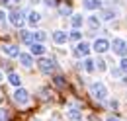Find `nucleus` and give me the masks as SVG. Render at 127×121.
<instances>
[{"instance_id":"1a4fd4ad","label":"nucleus","mask_w":127,"mask_h":121,"mask_svg":"<svg viewBox=\"0 0 127 121\" xmlns=\"http://www.w3.org/2000/svg\"><path fill=\"white\" fill-rule=\"evenodd\" d=\"M18 59H20V62H22V66H26V68H32L33 66V57L30 55V53H20Z\"/></svg>"},{"instance_id":"c85d7f7f","label":"nucleus","mask_w":127,"mask_h":121,"mask_svg":"<svg viewBox=\"0 0 127 121\" xmlns=\"http://www.w3.org/2000/svg\"><path fill=\"white\" fill-rule=\"evenodd\" d=\"M0 121H8V117H6V111L0 107Z\"/></svg>"},{"instance_id":"f257e3e1","label":"nucleus","mask_w":127,"mask_h":121,"mask_svg":"<svg viewBox=\"0 0 127 121\" xmlns=\"http://www.w3.org/2000/svg\"><path fill=\"white\" fill-rule=\"evenodd\" d=\"M90 94H92V98L98 100V102H106V100H108V88H106L104 82H94V84H90Z\"/></svg>"},{"instance_id":"f03ea898","label":"nucleus","mask_w":127,"mask_h":121,"mask_svg":"<svg viewBox=\"0 0 127 121\" xmlns=\"http://www.w3.org/2000/svg\"><path fill=\"white\" fill-rule=\"evenodd\" d=\"M14 102H16V104H20V106L30 104V92L26 90V88H22V86H18L16 92H14Z\"/></svg>"},{"instance_id":"aec40b11","label":"nucleus","mask_w":127,"mask_h":121,"mask_svg":"<svg viewBox=\"0 0 127 121\" xmlns=\"http://www.w3.org/2000/svg\"><path fill=\"white\" fill-rule=\"evenodd\" d=\"M82 22H84V18H82V16H78V14L72 16V28H74V30H78L80 26H82Z\"/></svg>"},{"instance_id":"f8f14e48","label":"nucleus","mask_w":127,"mask_h":121,"mask_svg":"<svg viewBox=\"0 0 127 121\" xmlns=\"http://www.w3.org/2000/svg\"><path fill=\"white\" fill-rule=\"evenodd\" d=\"M39 22H41V14H39V12H35V10H33V12H30V14H28V24H30V26H33V28H35Z\"/></svg>"},{"instance_id":"9d476101","label":"nucleus","mask_w":127,"mask_h":121,"mask_svg":"<svg viewBox=\"0 0 127 121\" xmlns=\"http://www.w3.org/2000/svg\"><path fill=\"white\" fill-rule=\"evenodd\" d=\"M0 49H2V53H4V55H8V57H18V55H20V49H18L16 45H10V43L2 45Z\"/></svg>"},{"instance_id":"4468645a","label":"nucleus","mask_w":127,"mask_h":121,"mask_svg":"<svg viewBox=\"0 0 127 121\" xmlns=\"http://www.w3.org/2000/svg\"><path fill=\"white\" fill-rule=\"evenodd\" d=\"M43 53H45V47H43V43H37V41H33V43H32V55L41 57Z\"/></svg>"},{"instance_id":"4be33fe9","label":"nucleus","mask_w":127,"mask_h":121,"mask_svg":"<svg viewBox=\"0 0 127 121\" xmlns=\"http://www.w3.org/2000/svg\"><path fill=\"white\" fill-rule=\"evenodd\" d=\"M96 68H98L100 72H104V70H106V60L98 59V60H96Z\"/></svg>"},{"instance_id":"393cba45","label":"nucleus","mask_w":127,"mask_h":121,"mask_svg":"<svg viewBox=\"0 0 127 121\" xmlns=\"http://www.w3.org/2000/svg\"><path fill=\"white\" fill-rule=\"evenodd\" d=\"M45 2V6H49V8H57L59 6V0H43Z\"/></svg>"},{"instance_id":"bb28decb","label":"nucleus","mask_w":127,"mask_h":121,"mask_svg":"<svg viewBox=\"0 0 127 121\" xmlns=\"http://www.w3.org/2000/svg\"><path fill=\"white\" fill-rule=\"evenodd\" d=\"M119 68L123 70V74H127V57H123V59H121V64H119Z\"/></svg>"},{"instance_id":"39448f33","label":"nucleus","mask_w":127,"mask_h":121,"mask_svg":"<svg viewBox=\"0 0 127 121\" xmlns=\"http://www.w3.org/2000/svg\"><path fill=\"white\" fill-rule=\"evenodd\" d=\"M37 66H39L41 72H47V74L55 70V62H53L51 59H39L37 60Z\"/></svg>"},{"instance_id":"a878e982","label":"nucleus","mask_w":127,"mask_h":121,"mask_svg":"<svg viewBox=\"0 0 127 121\" xmlns=\"http://www.w3.org/2000/svg\"><path fill=\"white\" fill-rule=\"evenodd\" d=\"M6 20H8V16L4 10H0V26H6Z\"/></svg>"},{"instance_id":"2eb2a0df","label":"nucleus","mask_w":127,"mask_h":121,"mask_svg":"<svg viewBox=\"0 0 127 121\" xmlns=\"http://www.w3.org/2000/svg\"><path fill=\"white\" fill-rule=\"evenodd\" d=\"M8 82L12 84V86H22V78H20V74H16V72H10L8 74Z\"/></svg>"},{"instance_id":"423d86ee","label":"nucleus","mask_w":127,"mask_h":121,"mask_svg":"<svg viewBox=\"0 0 127 121\" xmlns=\"http://www.w3.org/2000/svg\"><path fill=\"white\" fill-rule=\"evenodd\" d=\"M110 47H111V43L108 41V39H96L94 45H92V49H94L96 53H106Z\"/></svg>"},{"instance_id":"c756f323","label":"nucleus","mask_w":127,"mask_h":121,"mask_svg":"<svg viewBox=\"0 0 127 121\" xmlns=\"http://www.w3.org/2000/svg\"><path fill=\"white\" fill-rule=\"evenodd\" d=\"M121 72H123V70H111V76H119Z\"/></svg>"},{"instance_id":"2f4dec72","label":"nucleus","mask_w":127,"mask_h":121,"mask_svg":"<svg viewBox=\"0 0 127 121\" xmlns=\"http://www.w3.org/2000/svg\"><path fill=\"white\" fill-rule=\"evenodd\" d=\"M32 2H33V4H37V2H39V0H32Z\"/></svg>"},{"instance_id":"dca6fc26","label":"nucleus","mask_w":127,"mask_h":121,"mask_svg":"<svg viewBox=\"0 0 127 121\" xmlns=\"http://www.w3.org/2000/svg\"><path fill=\"white\" fill-rule=\"evenodd\" d=\"M94 68H96V60H92V59H84V70L86 72H94Z\"/></svg>"},{"instance_id":"20e7f679","label":"nucleus","mask_w":127,"mask_h":121,"mask_svg":"<svg viewBox=\"0 0 127 121\" xmlns=\"http://www.w3.org/2000/svg\"><path fill=\"white\" fill-rule=\"evenodd\" d=\"M8 20H10V24H12V26H16V28H22V26L26 24V16H24L22 10H14V12H10Z\"/></svg>"},{"instance_id":"f3484780","label":"nucleus","mask_w":127,"mask_h":121,"mask_svg":"<svg viewBox=\"0 0 127 121\" xmlns=\"http://www.w3.org/2000/svg\"><path fill=\"white\" fill-rule=\"evenodd\" d=\"M88 24H90V28H92V30H96V28H100L102 20H100L98 16H90V18H88Z\"/></svg>"},{"instance_id":"7c9ffc66","label":"nucleus","mask_w":127,"mask_h":121,"mask_svg":"<svg viewBox=\"0 0 127 121\" xmlns=\"http://www.w3.org/2000/svg\"><path fill=\"white\" fill-rule=\"evenodd\" d=\"M108 121H121V119H117V117H113V115H110V117H108Z\"/></svg>"},{"instance_id":"7ed1b4c3","label":"nucleus","mask_w":127,"mask_h":121,"mask_svg":"<svg viewBox=\"0 0 127 121\" xmlns=\"http://www.w3.org/2000/svg\"><path fill=\"white\" fill-rule=\"evenodd\" d=\"M111 49H113V53L119 55V57H125L127 55V43L123 39H119V37H115V39L111 41Z\"/></svg>"},{"instance_id":"b1692460","label":"nucleus","mask_w":127,"mask_h":121,"mask_svg":"<svg viewBox=\"0 0 127 121\" xmlns=\"http://www.w3.org/2000/svg\"><path fill=\"white\" fill-rule=\"evenodd\" d=\"M59 12H61V16H68L72 10H70V6H61V8H59Z\"/></svg>"},{"instance_id":"412c9836","label":"nucleus","mask_w":127,"mask_h":121,"mask_svg":"<svg viewBox=\"0 0 127 121\" xmlns=\"http://www.w3.org/2000/svg\"><path fill=\"white\" fill-rule=\"evenodd\" d=\"M115 18V12L113 10H106L104 14H102V20H113Z\"/></svg>"},{"instance_id":"473e14b6","label":"nucleus","mask_w":127,"mask_h":121,"mask_svg":"<svg viewBox=\"0 0 127 121\" xmlns=\"http://www.w3.org/2000/svg\"><path fill=\"white\" fill-rule=\"evenodd\" d=\"M0 82H2V72H0Z\"/></svg>"},{"instance_id":"cd10ccee","label":"nucleus","mask_w":127,"mask_h":121,"mask_svg":"<svg viewBox=\"0 0 127 121\" xmlns=\"http://www.w3.org/2000/svg\"><path fill=\"white\" fill-rule=\"evenodd\" d=\"M55 84H57L59 88H63V86H64V80H63V76H55Z\"/></svg>"},{"instance_id":"a211bd4d","label":"nucleus","mask_w":127,"mask_h":121,"mask_svg":"<svg viewBox=\"0 0 127 121\" xmlns=\"http://www.w3.org/2000/svg\"><path fill=\"white\" fill-rule=\"evenodd\" d=\"M45 37H47V33H45V31H33V41L43 43V41H45Z\"/></svg>"},{"instance_id":"ddd939ff","label":"nucleus","mask_w":127,"mask_h":121,"mask_svg":"<svg viewBox=\"0 0 127 121\" xmlns=\"http://www.w3.org/2000/svg\"><path fill=\"white\" fill-rule=\"evenodd\" d=\"M82 4L86 10H98L102 6V0H82Z\"/></svg>"},{"instance_id":"0eeeda50","label":"nucleus","mask_w":127,"mask_h":121,"mask_svg":"<svg viewBox=\"0 0 127 121\" xmlns=\"http://www.w3.org/2000/svg\"><path fill=\"white\" fill-rule=\"evenodd\" d=\"M53 41L57 43V45H64L66 41H68V33L63 30H57V31H53Z\"/></svg>"},{"instance_id":"6ab92c4d","label":"nucleus","mask_w":127,"mask_h":121,"mask_svg":"<svg viewBox=\"0 0 127 121\" xmlns=\"http://www.w3.org/2000/svg\"><path fill=\"white\" fill-rule=\"evenodd\" d=\"M22 41L32 45V43H33V33H32V31H22Z\"/></svg>"},{"instance_id":"9b49d317","label":"nucleus","mask_w":127,"mask_h":121,"mask_svg":"<svg viewBox=\"0 0 127 121\" xmlns=\"http://www.w3.org/2000/svg\"><path fill=\"white\" fill-rule=\"evenodd\" d=\"M88 53H90V45L84 43V41H80L78 45H76V55H80V57H88Z\"/></svg>"},{"instance_id":"6e6552de","label":"nucleus","mask_w":127,"mask_h":121,"mask_svg":"<svg viewBox=\"0 0 127 121\" xmlns=\"http://www.w3.org/2000/svg\"><path fill=\"white\" fill-rule=\"evenodd\" d=\"M66 119L68 121H82V111L76 107H68L66 109Z\"/></svg>"},{"instance_id":"5701e85b","label":"nucleus","mask_w":127,"mask_h":121,"mask_svg":"<svg viewBox=\"0 0 127 121\" xmlns=\"http://www.w3.org/2000/svg\"><path fill=\"white\" fill-rule=\"evenodd\" d=\"M80 37H82V35H80V31H78V30H74L70 35H68V39H74V41H80Z\"/></svg>"}]
</instances>
